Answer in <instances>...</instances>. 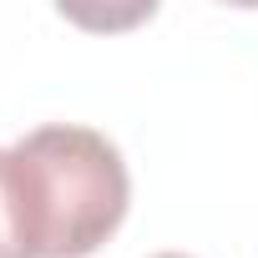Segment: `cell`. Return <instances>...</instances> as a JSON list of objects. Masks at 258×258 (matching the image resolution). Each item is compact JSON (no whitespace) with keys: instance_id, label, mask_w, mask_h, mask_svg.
Instances as JSON below:
<instances>
[{"instance_id":"3957f363","label":"cell","mask_w":258,"mask_h":258,"mask_svg":"<svg viewBox=\"0 0 258 258\" xmlns=\"http://www.w3.org/2000/svg\"><path fill=\"white\" fill-rule=\"evenodd\" d=\"M157 258H187V253H157Z\"/></svg>"},{"instance_id":"6da1fadb","label":"cell","mask_w":258,"mask_h":258,"mask_svg":"<svg viewBox=\"0 0 258 258\" xmlns=\"http://www.w3.org/2000/svg\"><path fill=\"white\" fill-rule=\"evenodd\" d=\"M6 192L31 258H86L126 218V162L91 126L51 121L6 152Z\"/></svg>"},{"instance_id":"7a4b0ae2","label":"cell","mask_w":258,"mask_h":258,"mask_svg":"<svg viewBox=\"0 0 258 258\" xmlns=\"http://www.w3.org/2000/svg\"><path fill=\"white\" fill-rule=\"evenodd\" d=\"M0 258H31L16 233V213H11V192H6V152H0Z\"/></svg>"}]
</instances>
